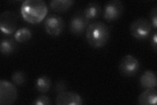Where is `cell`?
Returning a JSON list of instances; mask_svg holds the SVG:
<instances>
[{
    "mask_svg": "<svg viewBox=\"0 0 157 105\" xmlns=\"http://www.w3.org/2000/svg\"><path fill=\"white\" fill-rule=\"evenodd\" d=\"M21 13L28 22L38 24L46 17L48 7L43 0H26L22 3Z\"/></svg>",
    "mask_w": 157,
    "mask_h": 105,
    "instance_id": "1",
    "label": "cell"
},
{
    "mask_svg": "<svg viewBox=\"0 0 157 105\" xmlns=\"http://www.w3.org/2000/svg\"><path fill=\"white\" fill-rule=\"evenodd\" d=\"M110 38V30L102 22H94L88 24L86 30V38L88 44L98 49L105 46Z\"/></svg>",
    "mask_w": 157,
    "mask_h": 105,
    "instance_id": "2",
    "label": "cell"
},
{
    "mask_svg": "<svg viewBox=\"0 0 157 105\" xmlns=\"http://www.w3.org/2000/svg\"><path fill=\"white\" fill-rule=\"evenodd\" d=\"M152 30V25L149 20L138 18L132 22L130 32L132 36L137 39H145L148 38Z\"/></svg>",
    "mask_w": 157,
    "mask_h": 105,
    "instance_id": "3",
    "label": "cell"
},
{
    "mask_svg": "<svg viewBox=\"0 0 157 105\" xmlns=\"http://www.w3.org/2000/svg\"><path fill=\"white\" fill-rule=\"evenodd\" d=\"M18 97L16 87L10 82L2 79L0 81V104H13Z\"/></svg>",
    "mask_w": 157,
    "mask_h": 105,
    "instance_id": "4",
    "label": "cell"
},
{
    "mask_svg": "<svg viewBox=\"0 0 157 105\" xmlns=\"http://www.w3.org/2000/svg\"><path fill=\"white\" fill-rule=\"evenodd\" d=\"M140 69V63L138 60L131 55H127L121 59L119 65L120 73L124 76H134Z\"/></svg>",
    "mask_w": 157,
    "mask_h": 105,
    "instance_id": "5",
    "label": "cell"
},
{
    "mask_svg": "<svg viewBox=\"0 0 157 105\" xmlns=\"http://www.w3.org/2000/svg\"><path fill=\"white\" fill-rule=\"evenodd\" d=\"M44 26L47 34L52 36H58L61 34L65 28L63 19L55 14H49L46 18Z\"/></svg>",
    "mask_w": 157,
    "mask_h": 105,
    "instance_id": "6",
    "label": "cell"
},
{
    "mask_svg": "<svg viewBox=\"0 0 157 105\" xmlns=\"http://www.w3.org/2000/svg\"><path fill=\"white\" fill-rule=\"evenodd\" d=\"M124 11V5L119 0H112L105 3L103 16L107 22H111L119 18Z\"/></svg>",
    "mask_w": 157,
    "mask_h": 105,
    "instance_id": "7",
    "label": "cell"
},
{
    "mask_svg": "<svg viewBox=\"0 0 157 105\" xmlns=\"http://www.w3.org/2000/svg\"><path fill=\"white\" fill-rule=\"evenodd\" d=\"M18 17L15 13L6 11L0 15V28L3 33L6 34H13L17 27Z\"/></svg>",
    "mask_w": 157,
    "mask_h": 105,
    "instance_id": "8",
    "label": "cell"
},
{
    "mask_svg": "<svg viewBox=\"0 0 157 105\" xmlns=\"http://www.w3.org/2000/svg\"><path fill=\"white\" fill-rule=\"evenodd\" d=\"M55 104L57 105H81L82 99L77 93L64 91L58 93Z\"/></svg>",
    "mask_w": 157,
    "mask_h": 105,
    "instance_id": "9",
    "label": "cell"
},
{
    "mask_svg": "<svg viewBox=\"0 0 157 105\" xmlns=\"http://www.w3.org/2000/svg\"><path fill=\"white\" fill-rule=\"evenodd\" d=\"M89 24V21L83 14L78 13L72 17L70 23V32L75 35H80L84 32Z\"/></svg>",
    "mask_w": 157,
    "mask_h": 105,
    "instance_id": "10",
    "label": "cell"
},
{
    "mask_svg": "<svg viewBox=\"0 0 157 105\" xmlns=\"http://www.w3.org/2000/svg\"><path fill=\"white\" fill-rule=\"evenodd\" d=\"M157 91L155 88H148L142 92L138 97V103L141 105L156 104Z\"/></svg>",
    "mask_w": 157,
    "mask_h": 105,
    "instance_id": "11",
    "label": "cell"
},
{
    "mask_svg": "<svg viewBox=\"0 0 157 105\" xmlns=\"http://www.w3.org/2000/svg\"><path fill=\"white\" fill-rule=\"evenodd\" d=\"M140 83L144 88H156L157 86V78L152 71H146L140 78Z\"/></svg>",
    "mask_w": 157,
    "mask_h": 105,
    "instance_id": "12",
    "label": "cell"
},
{
    "mask_svg": "<svg viewBox=\"0 0 157 105\" xmlns=\"http://www.w3.org/2000/svg\"><path fill=\"white\" fill-rule=\"evenodd\" d=\"M101 13V7L100 4L96 2H89L83 11V14L88 21L100 17Z\"/></svg>",
    "mask_w": 157,
    "mask_h": 105,
    "instance_id": "13",
    "label": "cell"
},
{
    "mask_svg": "<svg viewBox=\"0 0 157 105\" xmlns=\"http://www.w3.org/2000/svg\"><path fill=\"white\" fill-rule=\"evenodd\" d=\"M52 86L51 78L47 76H42L39 77L35 82V87L37 91L45 93L50 90Z\"/></svg>",
    "mask_w": 157,
    "mask_h": 105,
    "instance_id": "14",
    "label": "cell"
},
{
    "mask_svg": "<svg viewBox=\"0 0 157 105\" xmlns=\"http://www.w3.org/2000/svg\"><path fill=\"white\" fill-rule=\"evenodd\" d=\"M73 0H52L50 2V7L57 12H63L70 9L74 3Z\"/></svg>",
    "mask_w": 157,
    "mask_h": 105,
    "instance_id": "15",
    "label": "cell"
},
{
    "mask_svg": "<svg viewBox=\"0 0 157 105\" xmlns=\"http://www.w3.org/2000/svg\"><path fill=\"white\" fill-rule=\"evenodd\" d=\"M17 45L14 39L11 38H7L2 39L0 43V50L2 54L5 55H9L13 53L15 51Z\"/></svg>",
    "mask_w": 157,
    "mask_h": 105,
    "instance_id": "16",
    "label": "cell"
},
{
    "mask_svg": "<svg viewBox=\"0 0 157 105\" xmlns=\"http://www.w3.org/2000/svg\"><path fill=\"white\" fill-rule=\"evenodd\" d=\"M32 36V32L28 28L22 27L18 29L14 34V39L18 42L24 43L30 39Z\"/></svg>",
    "mask_w": 157,
    "mask_h": 105,
    "instance_id": "17",
    "label": "cell"
},
{
    "mask_svg": "<svg viewBox=\"0 0 157 105\" xmlns=\"http://www.w3.org/2000/svg\"><path fill=\"white\" fill-rule=\"evenodd\" d=\"M26 79V74L22 71H16L12 75V81L16 86H22Z\"/></svg>",
    "mask_w": 157,
    "mask_h": 105,
    "instance_id": "18",
    "label": "cell"
},
{
    "mask_svg": "<svg viewBox=\"0 0 157 105\" xmlns=\"http://www.w3.org/2000/svg\"><path fill=\"white\" fill-rule=\"evenodd\" d=\"M32 104L35 105H50L52 104V101L48 96L41 95L34 100Z\"/></svg>",
    "mask_w": 157,
    "mask_h": 105,
    "instance_id": "19",
    "label": "cell"
},
{
    "mask_svg": "<svg viewBox=\"0 0 157 105\" xmlns=\"http://www.w3.org/2000/svg\"><path fill=\"white\" fill-rule=\"evenodd\" d=\"M150 22L151 23L152 26H153L155 29L157 28V8L155 7L152 9L149 14Z\"/></svg>",
    "mask_w": 157,
    "mask_h": 105,
    "instance_id": "20",
    "label": "cell"
},
{
    "mask_svg": "<svg viewBox=\"0 0 157 105\" xmlns=\"http://www.w3.org/2000/svg\"><path fill=\"white\" fill-rule=\"evenodd\" d=\"M66 83L64 81L60 80L57 82L55 86V91L58 93L66 91Z\"/></svg>",
    "mask_w": 157,
    "mask_h": 105,
    "instance_id": "21",
    "label": "cell"
},
{
    "mask_svg": "<svg viewBox=\"0 0 157 105\" xmlns=\"http://www.w3.org/2000/svg\"><path fill=\"white\" fill-rule=\"evenodd\" d=\"M156 38H157V34L155 32L154 34V35L152 37V39H151V45H152V47L154 49V50L155 51H156V47H157V40H156Z\"/></svg>",
    "mask_w": 157,
    "mask_h": 105,
    "instance_id": "22",
    "label": "cell"
}]
</instances>
